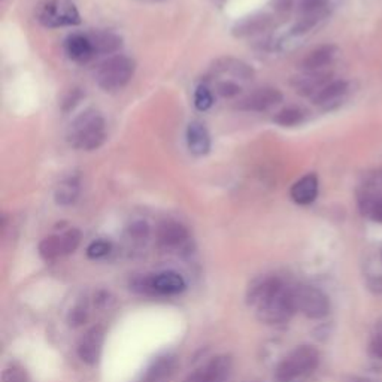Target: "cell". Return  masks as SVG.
Segmentation results:
<instances>
[{"label": "cell", "instance_id": "obj_19", "mask_svg": "<svg viewBox=\"0 0 382 382\" xmlns=\"http://www.w3.org/2000/svg\"><path fill=\"white\" fill-rule=\"evenodd\" d=\"M330 79V73L323 72H306V75L302 78H297L294 86L296 90L303 96H314L320 91L324 86H327Z\"/></svg>", "mask_w": 382, "mask_h": 382}, {"label": "cell", "instance_id": "obj_16", "mask_svg": "<svg viewBox=\"0 0 382 382\" xmlns=\"http://www.w3.org/2000/svg\"><path fill=\"white\" fill-rule=\"evenodd\" d=\"M66 52L73 61H78V63H87L96 56L89 35H78V33L72 35L66 39Z\"/></svg>", "mask_w": 382, "mask_h": 382}, {"label": "cell", "instance_id": "obj_20", "mask_svg": "<svg viewBox=\"0 0 382 382\" xmlns=\"http://www.w3.org/2000/svg\"><path fill=\"white\" fill-rule=\"evenodd\" d=\"M81 191V183L78 176H68L57 185L54 199L60 206H70L77 201Z\"/></svg>", "mask_w": 382, "mask_h": 382}, {"label": "cell", "instance_id": "obj_23", "mask_svg": "<svg viewBox=\"0 0 382 382\" xmlns=\"http://www.w3.org/2000/svg\"><path fill=\"white\" fill-rule=\"evenodd\" d=\"M305 120V112L296 106H289V108L281 109L277 115L273 116V123L282 127H294L299 125Z\"/></svg>", "mask_w": 382, "mask_h": 382}, {"label": "cell", "instance_id": "obj_11", "mask_svg": "<svg viewBox=\"0 0 382 382\" xmlns=\"http://www.w3.org/2000/svg\"><path fill=\"white\" fill-rule=\"evenodd\" d=\"M231 370V358L220 356L209 362L205 367L199 369L187 382H224Z\"/></svg>", "mask_w": 382, "mask_h": 382}, {"label": "cell", "instance_id": "obj_3", "mask_svg": "<svg viewBox=\"0 0 382 382\" xmlns=\"http://www.w3.org/2000/svg\"><path fill=\"white\" fill-rule=\"evenodd\" d=\"M320 365V353L311 345H302L286 356L275 370L277 382H300Z\"/></svg>", "mask_w": 382, "mask_h": 382}, {"label": "cell", "instance_id": "obj_9", "mask_svg": "<svg viewBox=\"0 0 382 382\" xmlns=\"http://www.w3.org/2000/svg\"><path fill=\"white\" fill-rule=\"evenodd\" d=\"M282 100V93L278 89L273 87H263L256 91L250 93L247 98H243L238 108L242 111H252V112H263L268 111L272 106L278 105Z\"/></svg>", "mask_w": 382, "mask_h": 382}, {"label": "cell", "instance_id": "obj_29", "mask_svg": "<svg viewBox=\"0 0 382 382\" xmlns=\"http://www.w3.org/2000/svg\"><path fill=\"white\" fill-rule=\"evenodd\" d=\"M215 91L221 96V98L231 99V98H236L238 94H240L242 87L235 79H222L215 84Z\"/></svg>", "mask_w": 382, "mask_h": 382}, {"label": "cell", "instance_id": "obj_30", "mask_svg": "<svg viewBox=\"0 0 382 382\" xmlns=\"http://www.w3.org/2000/svg\"><path fill=\"white\" fill-rule=\"evenodd\" d=\"M111 252V243L106 240H96L90 243V247L87 248V256L90 259H103L108 256Z\"/></svg>", "mask_w": 382, "mask_h": 382}, {"label": "cell", "instance_id": "obj_1", "mask_svg": "<svg viewBox=\"0 0 382 382\" xmlns=\"http://www.w3.org/2000/svg\"><path fill=\"white\" fill-rule=\"evenodd\" d=\"M247 302L256 307L257 318L266 324L286 323L297 311L293 286L272 275L261 277L248 286Z\"/></svg>", "mask_w": 382, "mask_h": 382}, {"label": "cell", "instance_id": "obj_7", "mask_svg": "<svg viewBox=\"0 0 382 382\" xmlns=\"http://www.w3.org/2000/svg\"><path fill=\"white\" fill-rule=\"evenodd\" d=\"M142 291L145 293H154V294H163V296H174L184 291L185 281L181 275L167 270L157 273L154 277H148L141 284Z\"/></svg>", "mask_w": 382, "mask_h": 382}, {"label": "cell", "instance_id": "obj_6", "mask_svg": "<svg viewBox=\"0 0 382 382\" xmlns=\"http://www.w3.org/2000/svg\"><path fill=\"white\" fill-rule=\"evenodd\" d=\"M293 296L296 310L300 311L307 318L321 320L330 312V300L316 286L312 285H297L293 286Z\"/></svg>", "mask_w": 382, "mask_h": 382}, {"label": "cell", "instance_id": "obj_32", "mask_svg": "<svg viewBox=\"0 0 382 382\" xmlns=\"http://www.w3.org/2000/svg\"><path fill=\"white\" fill-rule=\"evenodd\" d=\"M148 233H150V227H148L145 221H135L129 229V235L133 239H145L148 236Z\"/></svg>", "mask_w": 382, "mask_h": 382}, {"label": "cell", "instance_id": "obj_21", "mask_svg": "<svg viewBox=\"0 0 382 382\" xmlns=\"http://www.w3.org/2000/svg\"><path fill=\"white\" fill-rule=\"evenodd\" d=\"M346 91L348 84L345 81H332L314 96V103L318 106H328L342 99Z\"/></svg>", "mask_w": 382, "mask_h": 382}, {"label": "cell", "instance_id": "obj_10", "mask_svg": "<svg viewBox=\"0 0 382 382\" xmlns=\"http://www.w3.org/2000/svg\"><path fill=\"white\" fill-rule=\"evenodd\" d=\"M105 342V330L102 327L96 326L81 337L78 344V356L84 363L96 365L99 362L102 348Z\"/></svg>", "mask_w": 382, "mask_h": 382}, {"label": "cell", "instance_id": "obj_28", "mask_svg": "<svg viewBox=\"0 0 382 382\" xmlns=\"http://www.w3.org/2000/svg\"><path fill=\"white\" fill-rule=\"evenodd\" d=\"M214 105V94L208 86H199L194 93V106L199 111H208Z\"/></svg>", "mask_w": 382, "mask_h": 382}, {"label": "cell", "instance_id": "obj_34", "mask_svg": "<svg viewBox=\"0 0 382 382\" xmlns=\"http://www.w3.org/2000/svg\"><path fill=\"white\" fill-rule=\"evenodd\" d=\"M370 354L382 360V333L375 335L372 342H370Z\"/></svg>", "mask_w": 382, "mask_h": 382}, {"label": "cell", "instance_id": "obj_13", "mask_svg": "<svg viewBox=\"0 0 382 382\" xmlns=\"http://www.w3.org/2000/svg\"><path fill=\"white\" fill-rule=\"evenodd\" d=\"M187 145L190 153L197 157L206 155L211 151V136L204 124L199 121H193L188 124Z\"/></svg>", "mask_w": 382, "mask_h": 382}, {"label": "cell", "instance_id": "obj_12", "mask_svg": "<svg viewBox=\"0 0 382 382\" xmlns=\"http://www.w3.org/2000/svg\"><path fill=\"white\" fill-rule=\"evenodd\" d=\"M157 239L158 243L165 248H179L188 240V230L181 224V222L167 220L163 221L157 229Z\"/></svg>", "mask_w": 382, "mask_h": 382}, {"label": "cell", "instance_id": "obj_25", "mask_svg": "<svg viewBox=\"0 0 382 382\" xmlns=\"http://www.w3.org/2000/svg\"><path fill=\"white\" fill-rule=\"evenodd\" d=\"M172 369H174L172 358L166 357V358L158 360V362L150 370H148L144 382H160L162 379H165L169 374L172 372Z\"/></svg>", "mask_w": 382, "mask_h": 382}, {"label": "cell", "instance_id": "obj_33", "mask_svg": "<svg viewBox=\"0 0 382 382\" xmlns=\"http://www.w3.org/2000/svg\"><path fill=\"white\" fill-rule=\"evenodd\" d=\"M87 318V311L86 307H75L69 315V324L77 327V326H81L84 321H86Z\"/></svg>", "mask_w": 382, "mask_h": 382}, {"label": "cell", "instance_id": "obj_15", "mask_svg": "<svg viewBox=\"0 0 382 382\" xmlns=\"http://www.w3.org/2000/svg\"><path fill=\"white\" fill-rule=\"evenodd\" d=\"M336 52L337 49L335 45L318 47L302 60L300 68L305 72H321V69L330 65V63L335 60Z\"/></svg>", "mask_w": 382, "mask_h": 382}, {"label": "cell", "instance_id": "obj_18", "mask_svg": "<svg viewBox=\"0 0 382 382\" xmlns=\"http://www.w3.org/2000/svg\"><path fill=\"white\" fill-rule=\"evenodd\" d=\"M214 73L217 75H230L242 81H251L254 78V70L240 60L236 59H221L215 63Z\"/></svg>", "mask_w": 382, "mask_h": 382}, {"label": "cell", "instance_id": "obj_22", "mask_svg": "<svg viewBox=\"0 0 382 382\" xmlns=\"http://www.w3.org/2000/svg\"><path fill=\"white\" fill-rule=\"evenodd\" d=\"M270 26V18L268 15H257V17H248L245 20H242L240 23L236 24V27L233 29L236 36H251L260 33V31H264Z\"/></svg>", "mask_w": 382, "mask_h": 382}, {"label": "cell", "instance_id": "obj_24", "mask_svg": "<svg viewBox=\"0 0 382 382\" xmlns=\"http://www.w3.org/2000/svg\"><path fill=\"white\" fill-rule=\"evenodd\" d=\"M39 254H40V257L45 260H54V259L65 256V254H63L60 235L48 236L42 240L39 243Z\"/></svg>", "mask_w": 382, "mask_h": 382}, {"label": "cell", "instance_id": "obj_35", "mask_svg": "<svg viewBox=\"0 0 382 382\" xmlns=\"http://www.w3.org/2000/svg\"><path fill=\"white\" fill-rule=\"evenodd\" d=\"M345 382H375L370 378H363V376H349L345 379Z\"/></svg>", "mask_w": 382, "mask_h": 382}, {"label": "cell", "instance_id": "obj_31", "mask_svg": "<svg viewBox=\"0 0 382 382\" xmlns=\"http://www.w3.org/2000/svg\"><path fill=\"white\" fill-rule=\"evenodd\" d=\"M3 382H30V378L23 367L10 366L3 370Z\"/></svg>", "mask_w": 382, "mask_h": 382}, {"label": "cell", "instance_id": "obj_14", "mask_svg": "<svg viewBox=\"0 0 382 382\" xmlns=\"http://www.w3.org/2000/svg\"><path fill=\"white\" fill-rule=\"evenodd\" d=\"M291 199L297 205H311L318 196V178L314 174H307L296 181L290 191Z\"/></svg>", "mask_w": 382, "mask_h": 382}, {"label": "cell", "instance_id": "obj_26", "mask_svg": "<svg viewBox=\"0 0 382 382\" xmlns=\"http://www.w3.org/2000/svg\"><path fill=\"white\" fill-rule=\"evenodd\" d=\"M360 208H362L363 214L382 222V196L370 197V194H365L360 197Z\"/></svg>", "mask_w": 382, "mask_h": 382}, {"label": "cell", "instance_id": "obj_4", "mask_svg": "<svg viewBox=\"0 0 382 382\" xmlns=\"http://www.w3.org/2000/svg\"><path fill=\"white\" fill-rule=\"evenodd\" d=\"M135 61L123 54L103 61L96 72V81L105 91H116L125 87L135 75Z\"/></svg>", "mask_w": 382, "mask_h": 382}, {"label": "cell", "instance_id": "obj_8", "mask_svg": "<svg viewBox=\"0 0 382 382\" xmlns=\"http://www.w3.org/2000/svg\"><path fill=\"white\" fill-rule=\"evenodd\" d=\"M300 20L293 29L294 35L310 31L327 13V0H299Z\"/></svg>", "mask_w": 382, "mask_h": 382}, {"label": "cell", "instance_id": "obj_17", "mask_svg": "<svg viewBox=\"0 0 382 382\" xmlns=\"http://www.w3.org/2000/svg\"><path fill=\"white\" fill-rule=\"evenodd\" d=\"M89 38L96 54H115L123 47V39L109 30H96Z\"/></svg>", "mask_w": 382, "mask_h": 382}, {"label": "cell", "instance_id": "obj_5", "mask_svg": "<svg viewBox=\"0 0 382 382\" xmlns=\"http://www.w3.org/2000/svg\"><path fill=\"white\" fill-rule=\"evenodd\" d=\"M38 20L48 29L78 26L81 15L72 0H44L38 8Z\"/></svg>", "mask_w": 382, "mask_h": 382}, {"label": "cell", "instance_id": "obj_2", "mask_svg": "<svg viewBox=\"0 0 382 382\" xmlns=\"http://www.w3.org/2000/svg\"><path fill=\"white\" fill-rule=\"evenodd\" d=\"M106 139V123L96 109H86L73 120L68 129L69 144L82 151L98 150Z\"/></svg>", "mask_w": 382, "mask_h": 382}, {"label": "cell", "instance_id": "obj_27", "mask_svg": "<svg viewBox=\"0 0 382 382\" xmlns=\"http://www.w3.org/2000/svg\"><path fill=\"white\" fill-rule=\"evenodd\" d=\"M60 239H61L63 254L68 256V254L73 252L79 247L82 235H81V231L78 229H70V230L63 233V235H60Z\"/></svg>", "mask_w": 382, "mask_h": 382}]
</instances>
